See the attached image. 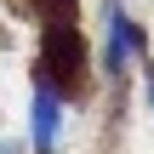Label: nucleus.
<instances>
[{
	"label": "nucleus",
	"mask_w": 154,
	"mask_h": 154,
	"mask_svg": "<svg viewBox=\"0 0 154 154\" xmlns=\"http://www.w3.org/2000/svg\"><path fill=\"white\" fill-rule=\"evenodd\" d=\"M91 51H97V80H109V86H126L149 63V29L137 23V11L126 0H103L97 6V40H91Z\"/></svg>",
	"instance_id": "nucleus-2"
},
{
	"label": "nucleus",
	"mask_w": 154,
	"mask_h": 154,
	"mask_svg": "<svg viewBox=\"0 0 154 154\" xmlns=\"http://www.w3.org/2000/svg\"><path fill=\"white\" fill-rule=\"evenodd\" d=\"M34 80L57 86L63 103H86L91 80H97V51L80 29V17H63V23H40V51H34Z\"/></svg>",
	"instance_id": "nucleus-1"
},
{
	"label": "nucleus",
	"mask_w": 154,
	"mask_h": 154,
	"mask_svg": "<svg viewBox=\"0 0 154 154\" xmlns=\"http://www.w3.org/2000/svg\"><path fill=\"white\" fill-rule=\"evenodd\" d=\"M137 86H143V103H149V114H154V57L137 69Z\"/></svg>",
	"instance_id": "nucleus-4"
},
{
	"label": "nucleus",
	"mask_w": 154,
	"mask_h": 154,
	"mask_svg": "<svg viewBox=\"0 0 154 154\" xmlns=\"http://www.w3.org/2000/svg\"><path fill=\"white\" fill-rule=\"evenodd\" d=\"M0 154H29V143L23 137H0Z\"/></svg>",
	"instance_id": "nucleus-5"
},
{
	"label": "nucleus",
	"mask_w": 154,
	"mask_h": 154,
	"mask_svg": "<svg viewBox=\"0 0 154 154\" xmlns=\"http://www.w3.org/2000/svg\"><path fill=\"white\" fill-rule=\"evenodd\" d=\"M63 137H69V103H63L57 86L34 80V86H29V126H23V143H29V154H57Z\"/></svg>",
	"instance_id": "nucleus-3"
}]
</instances>
